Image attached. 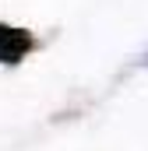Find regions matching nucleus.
I'll return each instance as SVG.
<instances>
[{
	"mask_svg": "<svg viewBox=\"0 0 148 151\" xmlns=\"http://www.w3.org/2000/svg\"><path fill=\"white\" fill-rule=\"evenodd\" d=\"M28 46H32V39L25 35V32H18V28H4V25H0V60H4V63H14Z\"/></svg>",
	"mask_w": 148,
	"mask_h": 151,
	"instance_id": "obj_1",
	"label": "nucleus"
}]
</instances>
